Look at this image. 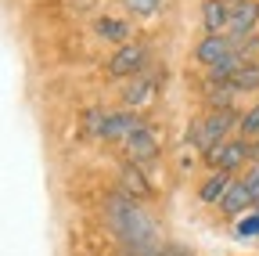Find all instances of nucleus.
<instances>
[{"instance_id":"22","label":"nucleus","mask_w":259,"mask_h":256,"mask_svg":"<svg viewBox=\"0 0 259 256\" xmlns=\"http://www.w3.org/2000/svg\"><path fill=\"white\" fill-rule=\"evenodd\" d=\"M255 209H259V202H255Z\"/></svg>"},{"instance_id":"5","label":"nucleus","mask_w":259,"mask_h":256,"mask_svg":"<svg viewBox=\"0 0 259 256\" xmlns=\"http://www.w3.org/2000/svg\"><path fill=\"white\" fill-rule=\"evenodd\" d=\"M122 148H126V163H134V166H141V170H151L155 159H158V141H155V134L148 130L144 123L122 141Z\"/></svg>"},{"instance_id":"20","label":"nucleus","mask_w":259,"mask_h":256,"mask_svg":"<svg viewBox=\"0 0 259 256\" xmlns=\"http://www.w3.org/2000/svg\"><path fill=\"white\" fill-rule=\"evenodd\" d=\"M238 235H259V213L248 216L245 224H238Z\"/></svg>"},{"instance_id":"16","label":"nucleus","mask_w":259,"mask_h":256,"mask_svg":"<svg viewBox=\"0 0 259 256\" xmlns=\"http://www.w3.org/2000/svg\"><path fill=\"white\" fill-rule=\"evenodd\" d=\"M238 130H241V137H259V105H252L241 119H238Z\"/></svg>"},{"instance_id":"9","label":"nucleus","mask_w":259,"mask_h":256,"mask_svg":"<svg viewBox=\"0 0 259 256\" xmlns=\"http://www.w3.org/2000/svg\"><path fill=\"white\" fill-rule=\"evenodd\" d=\"M119 191L126 199H151V180H148V170L134 166V163H122L119 170Z\"/></svg>"},{"instance_id":"13","label":"nucleus","mask_w":259,"mask_h":256,"mask_svg":"<svg viewBox=\"0 0 259 256\" xmlns=\"http://www.w3.org/2000/svg\"><path fill=\"white\" fill-rule=\"evenodd\" d=\"M231 180H234L231 173H223V170H212V177H209V180L198 188V199H202V202H216V206H220V199L227 195Z\"/></svg>"},{"instance_id":"1","label":"nucleus","mask_w":259,"mask_h":256,"mask_svg":"<svg viewBox=\"0 0 259 256\" xmlns=\"http://www.w3.org/2000/svg\"><path fill=\"white\" fill-rule=\"evenodd\" d=\"M105 216H108V228L115 231L119 245L126 249V256H162V242L155 220L148 216V209L137 199H126L122 191L112 195L105 202Z\"/></svg>"},{"instance_id":"21","label":"nucleus","mask_w":259,"mask_h":256,"mask_svg":"<svg viewBox=\"0 0 259 256\" xmlns=\"http://www.w3.org/2000/svg\"><path fill=\"white\" fill-rule=\"evenodd\" d=\"M248 163H259V137L248 141Z\"/></svg>"},{"instance_id":"7","label":"nucleus","mask_w":259,"mask_h":256,"mask_svg":"<svg viewBox=\"0 0 259 256\" xmlns=\"http://www.w3.org/2000/svg\"><path fill=\"white\" fill-rule=\"evenodd\" d=\"M255 25H259V4L255 0H231V33L227 36L234 40V47L252 40Z\"/></svg>"},{"instance_id":"11","label":"nucleus","mask_w":259,"mask_h":256,"mask_svg":"<svg viewBox=\"0 0 259 256\" xmlns=\"http://www.w3.org/2000/svg\"><path fill=\"white\" fill-rule=\"evenodd\" d=\"M202 25L205 33H231V0H205Z\"/></svg>"},{"instance_id":"17","label":"nucleus","mask_w":259,"mask_h":256,"mask_svg":"<svg viewBox=\"0 0 259 256\" xmlns=\"http://www.w3.org/2000/svg\"><path fill=\"white\" fill-rule=\"evenodd\" d=\"M122 4H126L130 15H155L162 0H122Z\"/></svg>"},{"instance_id":"6","label":"nucleus","mask_w":259,"mask_h":256,"mask_svg":"<svg viewBox=\"0 0 259 256\" xmlns=\"http://www.w3.org/2000/svg\"><path fill=\"white\" fill-rule=\"evenodd\" d=\"M205 163L212 170H223V173H234L238 166L248 163V137H227L223 144H216L209 155H205Z\"/></svg>"},{"instance_id":"14","label":"nucleus","mask_w":259,"mask_h":256,"mask_svg":"<svg viewBox=\"0 0 259 256\" xmlns=\"http://www.w3.org/2000/svg\"><path fill=\"white\" fill-rule=\"evenodd\" d=\"M231 87H234V94L238 90H259V61H241L238 65V72L231 76Z\"/></svg>"},{"instance_id":"15","label":"nucleus","mask_w":259,"mask_h":256,"mask_svg":"<svg viewBox=\"0 0 259 256\" xmlns=\"http://www.w3.org/2000/svg\"><path fill=\"white\" fill-rule=\"evenodd\" d=\"M97 33H101L108 44H126V40H130V25L105 15V18H97Z\"/></svg>"},{"instance_id":"4","label":"nucleus","mask_w":259,"mask_h":256,"mask_svg":"<svg viewBox=\"0 0 259 256\" xmlns=\"http://www.w3.org/2000/svg\"><path fill=\"white\" fill-rule=\"evenodd\" d=\"M144 65H148V44L144 40H126L108 58V76L112 80H134Z\"/></svg>"},{"instance_id":"8","label":"nucleus","mask_w":259,"mask_h":256,"mask_svg":"<svg viewBox=\"0 0 259 256\" xmlns=\"http://www.w3.org/2000/svg\"><path fill=\"white\" fill-rule=\"evenodd\" d=\"M234 51H238V47H234V40L227 36V33H205V40L194 47V58H198L205 69H216V65H223Z\"/></svg>"},{"instance_id":"12","label":"nucleus","mask_w":259,"mask_h":256,"mask_svg":"<svg viewBox=\"0 0 259 256\" xmlns=\"http://www.w3.org/2000/svg\"><path fill=\"white\" fill-rule=\"evenodd\" d=\"M248 206H255V199H252V191H248L245 177H241V180H231V188H227V195L220 199V209H223L227 216H238V213H245Z\"/></svg>"},{"instance_id":"3","label":"nucleus","mask_w":259,"mask_h":256,"mask_svg":"<svg viewBox=\"0 0 259 256\" xmlns=\"http://www.w3.org/2000/svg\"><path fill=\"white\" fill-rule=\"evenodd\" d=\"M162 87H166V65H144L134 80H130V87L122 90V101H126V108L141 112V108L158 101Z\"/></svg>"},{"instance_id":"2","label":"nucleus","mask_w":259,"mask_h":256,"mask_svg":"<svg viewBox=\"0 0 259 256\" xmlns=\"http://www.w3.org/2000/svg\"><path fill=\"white\" fill-rule=\"evenodd\" d=\"M234 126H238V116H234L231 108H212L205 119H194V123L187 126V141L198 148L202 155H209L216 144L227 141V134H231Z\"/></svg>"},{"instance_id":"10","label":"nucleus","mask_w":259,"mask_h":256,"mask_svg":"<svg viewBox=\"0 0 259 256\" xmlns=\"http://www.w3.org/2000/svg\"><path fill=\"white\" fill-rule=\"evenodd\" d=\"M141 126V116L134 108H122V112H108L105 126H101V141H126Z\"/></svg>"},{"instance_id":"19","label":"nucleus","mask_w":259,"mask_h":256,"mask_svg":"<svg viewBox=\"0 0 259 256\" xmlns=\"http://www.w3.org/2000/svg\"><path fill=\"white\" fill-rule=\"evenodd\" d=\"M162 256H194L187 245H180V242H166L162 245Z\"/></svg>"},{"instance_id":"18","label":"nucleus","mask_w":259,"mask_h":256,"mask_svg":"<svg viewBox=\"0 0 259 256\" xmlns=\"http://www.w3.org/2000/svg\"><path fill=\"white\" fill-rule=\"evenodd\" d=\"M245 184H248V191H252V199L259 202V163H252V170L245 173Z\"/></svg>"}]
</instances>
